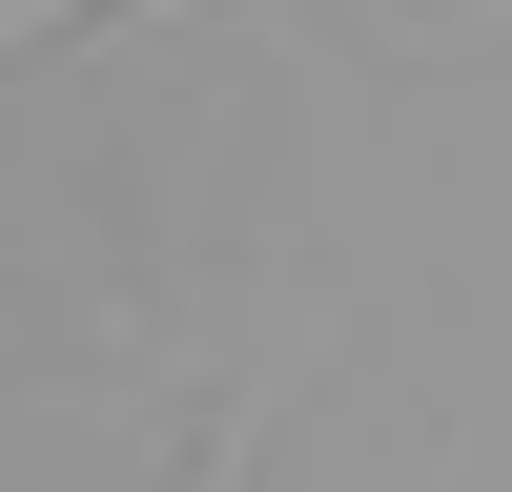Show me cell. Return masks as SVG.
<instances>
[{"label":"cell","instance_id":"1","mask_svg":"<svg viewBox=\"0 0 512 492\" xmlns=\"http://www.w3.org/2000/svg\"><path fill=\"white\" fill-rule=\"evenodd\" d=\"M246 472H267V390H246V410H226V431H205V451H185V472H164V492H246Z\"/></svg>","mask_w":512,"mask_h":492},{"label":"cell","instance_id":"2","mask_svg":"<svg viewBox=\"0 0 512 492\" xmlns=\"http://www.w3.org/2000/svg\"><path fill=\"white\" fill-rule=\"evenodd\" d=\"M62 21H103V0H0V41H62Z\"/></svg>","mask_w":512,"mask_h":492}]
</instances>
